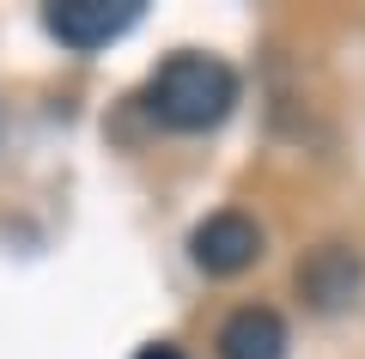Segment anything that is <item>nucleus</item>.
Instances as JSON below:
<instances>
[{
	"label": "nucleus",
	"instance_id": "nucleus-1",
	"mask_svg": "<svg viewBox=\"0 0 365 359\" xmlns=\"http://www.w3.org/2000/svg\"><path fill=\"white\" fill-rule=\"evenodd\" d=\"M232 103H237V74L220 55H201V49L170 55L153 74V86H146V110H153V122H165L170 134L220 128L225 116H232Z\"/></svg>",
	"mask_w": 365,
	"mask_h": 359
},
{
	"label": "nucleus",
	"instance_id": "nucleus-2",
	"mask_svg": "<svg viewBox=\"0 0 365 359\" xmlns=\"http://www.w3.org/2000/svg\"><path fill=\"white\" fill-rule=\"evenodd\" d=\"M140 6L146 0H55L49 13H43V25H49V37H61L67 49L91 55V49H104L122 31L140 25Z\"/></svg>",
	"mask_w": 365,
	"mask_h": 359
},
{
	"label": "nucleus",
	"instance_id": "nucleus-4",
	"mask_svg": "<svg viewBox=\"0 0 365 359\" xmlns=\"http://www.w3.org/2000/svg\"><path fill=\"white\" fill-rule=\"evenodd\" d=\"M220 359H287V323L268 305H244L220 323Z\"/></svg>",
	"mask_w": 365,
	"mask_h": 359
},
{
	"label": "nucleus",
	"instance_id": "nucleus-3",
	"mask_svg": "<svg viewBox=\"0 0 365 359\" xmlns=\"http://www.w3.org/2000/svg\"><path fill=\"white\" fill-rule=\"evenodd\" d=\"M189 256H195V268H207V274H244L250 262L262 256V226L250 213H237V207L207 213L195 226V238H189Z\"/></svg>",
	"mask_w": 365,
	"mask_h": 359
},
{
	"label": "nucleus",
	"instance_id": "nucleus-5",
	"mask_svg": "<svg viewBox=\"0 0 365 359\" xmlns=\"http://www.w3.org/2000/svg\"><path fill=\"white\" fill-rule=\"evenodd\" d=\"M299 286L311 293V305H323V310H335V305H347L353 293H359V262L347 256V250H317L311 256V268L299 274Z\"/></svg>",
	"mask_w": 365,
	"mask_h": 359
},
{
	"label": "nucleus",
	"instance_id": "nucleus-6",
	"mask_svg": "<svg viewBox=\"0 0 365 359\" xmlns=\"http://www.w3.org/2000/svg\"><path fill=\"white\" fill-rule=\"evenodd\" d=\"M134 359H182V353H177V347H170V341H153V347H140V353H134Z\"/></svg>",
	"mask_w": 365,
	"mask_h": 359
}]
</instances>
